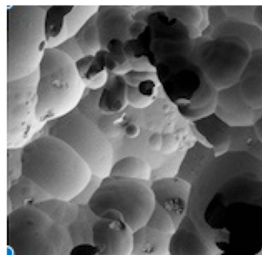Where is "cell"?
I'll use <instances>...</instances> for the list:
<instances>
[{
  "instance_id": "6da1fadb",
  "label": "cell",
  "mask_w": 262,
  "mask_h": 255,
  "mask_svg": "<svg viewBox=\"0 0 262 255\" xmlns=\"http://www.w3.org/2000/svg\"><path fill=\"white\" fill-rule=\"evenodd\" d=\"M187 216L214 255H262V160L214 157L191 183Z\"/></svg>"
},
{
  "instance_id": "7a4b0ae2",
  "label": "cell",
  "mask_w": 262,
  "mask_h": 255,
  "mask_svg": "<svg viewBox=\"0 0 262 255\" xmlns=\"http://www.w3.org/2000/svg\"><path fill=\"white\" fill-rule=\"evenodd\" d=\"M20 174L39 185L52 198L73 201L93 176L88 165L62 140L50 135L22 148Z\"/></svg>"
},
{
  "instance_id": "3957f363",
  "label": "cell",
  "mask_w": 262,
  "mask_h": 255,
  "mask_svg": "<svg viewBox=\"0 0 262 255\" xmlns=\"http://www.w3.org/2000/svg\"><path fill=\"white\" fill-rule=\"evenodd\" d=\"M194 44H180L165 51L161 69L168 97L182 117L191 122L215 111L219 94L194 58Z\"/></svg>"
},
{
  "instance_id": "277c9868",
  "label": "cell",
  "mask_w": 262,
  "mask_h": 255,
  "mask_svg": "<svg viewBox=\"0 0 262 255\" xmlns=\"http://www.w3.org/2000/svg\"><path fill=\"white\" fill-rule=\"evenodd\" d=\"M85 88L76 62L59 48H47L38 69L39 123L53 122L73 112Z\"/></svg>"
},
{
  "instance_id": "5b68a950",
  "label": "cell",
  "mask_w": 262,
  "mask_h": 255,
  "mask_svg": "<svg viewBox=\"0 0 262 255\" xmlns=\"http://www.w3.org/2000/svg\"><path fill=\"white\" fill-rule=\"evenodd\" d=\"M47 10L15 5L7 10V81L23 79L39 69L47 50Z\"/></svg>"
},
{
  "instance_id": "8992f818",
  "label": "cell",
  "mask_w": 262,
  "mask_h": 255,
  "mask_svg": "<svg viewBox=\"0 0 262 255\" xmlns=\"http://www.w3.org/2000/svg\"><path fill=\"white\" fill-rule=\"evenodd\" d=\"M73 243L67 227L36 207L7 215L8 255H69Z\"/></svg>"
},
{
  "instance_id": "52a82bcc",
  "label": "cell",
  "mask_w": 262,
  "mask_h": 255,
  "mask_svg": "<svg viewBox=\"0 0 262 255\" xmlns=\"http://www.w3.org/2000/svg\"><path fill=\"white\" fill-rule=\"evenodd\" d=\"M253 50L241 36L211 32L210 36L196 39L194 55L207 79L219 92L237 85Z\"/></svg>"
},
{
  "instance_id": "ba28073f",
  "label": "cell",
  "mask_w": 262,
  "mask_h": 255,
  "mask_svg": "<svg viewBox=\"0 0 262 255\" xmlns=\"http://www.w3.org/2000/svg\"><path fill=\"white\" fill-rule=\"evenodd\" d=\"M48 135L70 146L88 165L93 175L103 178L110 175L113 149L108 136L91 119L72 112L52 122Z\"/></svg>"
},
{
  "instance_id": "9c48e42d",
  "label": "cell",
  "mask_w": 262,
  "mask_h": 255,
  "mask_svg": "<svg viewBox=\"0 0 262 255\" xmlns=\"http://www.w3.org/2000/svg\"><path fill=\"white\" fill-rule=\"evenodd\" d=\"M150 183L108 175L101 180L89 208L96 217L117 211L135 232L146 224L155 206Z\"/></svg>"
},
{
  "instance_id": "30bf717a",
  "label": "cell",
  "mask_w": 262,
  "mask_h": 255,
  "mask_svg": "<svg viewBox=\"0 0 262 255\" xmlns=\"http://www.w3.org/2000/svg\"><path fill=\"white\" fill-rule=\"evenodd\" d=\"M38 71L7 81V146L24 147L37 129Z\"/></svg>"
},
{
  "instance_id": "8fae6325",
  "label": "cell",
  "mask_w": 262,
  "mask_h": 255,
  "mask_svg": "<svg viewBox=\"0 0 262 255\" xmlns=\"http://www.w3.org/2000/svg\"><path fill=\"white\" fill-rule=\"evenodd\" d=\"M98 6H52L46 14L47 48H59L96 16Z\"/></svg>"
},
{
  "instance_id": "7c38bea8",
  "label": "cell",
  "mask_w": 262,
  "mask_h": 255,
  "mask_svg": "<svg viewBox=\"0 0 262 255\" xmlns=\"http://www.w3.org/2000/svg\"><path fill=\"white\" fill-rule=\"evenodd\" d=\"M91 243L99 255H132L133 231L119 212L108 210L93 223Z\"/></svg>"
},
{
  "instance_id": "4fadbf2b",
  "label": "cell",
  "mask_w": 262,
  "mask_h": 255,
  "mask_svg": "<svg viewBox=\"0 0 262 255\" xmlns=\"http://www.w3.org/2000/svg\"><path fill=\"white\" fill-rule=\"evenodd\" d=\"M150 188L155 204L165 209L178 226L188 212L191 185L172 175L151 180Z\"/></svg>"
},
{
  "instance_id": "5bb4252c",
  "label": "cell",
  "mask_w": 262,
  "mask_h": 255,
  "mask_svg": "<svg viewBox=\"0 0 262 255\" xmlns=\"http://www.w3.org/2000/svg\"><path fill=\"white\" fill-rule=\"evenodd\" d=\"M191 123L197 140L208 145L216 157L229 152L232 128L215 112Z\"/></svg>"
},
{
  "instance_id": "9a60e30c",
  "label": "cell",
  "mask_w": 262,
  "mask_h": 255,
  "mask_svg": "<svg viewBox=\"0 0 262 255\" xmlns=\"http://www.w3.org/2000/svg\"><path fill=\"white\" fill-rule=\"evenodd\" d=\"M96 17L102 50L113 39L123 42L130 39L128 30L133 20L129 12L123 7H99Z\"/></svg>"
},
{
  "instance_id": "2e32d148",
  "label": "cell",
  "mask_w": 262,
  "mask_h": 255,
  "mask_svg": "<svg viewBox=\"0 0 262 255\" xmlns=\"http://www.w3.org/2000/svg\"><path fill=\"white\" fill-rule=\"evenodd\" d=\"M168 255H214V253L186 215L171 235Z\"/></svg>"
},
{
  "instance_id": "e0dca14e",
  "label": "cell",
  "mask_w": 262,
  "mask_h": 255,
  "mask_svg": "<svg viewBox=\"0 0 262 255\" xmlns=\"http://www.w3.org/2000/svg\"><path fill=\"white\" fill-rule=\"evenodd\" d=\"M214 112L231 128L253 125L257 118V114L251 111L241 98L236 85L219 91Z\"/></svg>"
},
{
  "instance_id": "ac0fdd59",
  "label": "cell",
  "mask_w": 262,
  "mask_h": 255,
  "mask_svg": "<svg viewBox=\"0 0 262 255\" xmlns=\"http://www.w3.org/2000/svg\"><path fill=\"white\" fill-rule=\"evenodd\" d=\"M215 157L214 151L208 145L196 140L182 157L176 175L191 185Z\"/></svg>"
},
{
  "instance_id": "d6986e66",
  "label": "cell",
  "mask_w": 262,
  "mask_h": 255,
  "mask_svg": "<svg viewBox=\"0 0 262 255\" xmlns=\"http://www.w3.org/2000/svg\"><path fill=\"white\" fill-rule=\"evenodd\" d=\"M11 212L24 207H31L52 197L33 180L22 174L13 180L7 192Z\"/></svg>"
},
{
  "instance_id": "ffe728a7",
  "label": "cell",
  "mask_w": 262,
  "mask_h": 255,
  "mask_svg": "<svg viewBox=\"0 0 262 255\" xmlns=\"http://www.w3.org/2000/svg\"><path fill=\"white\" fill-rule=\"evenodd\" d=\"M171 235L147 225L133 232L132 255H168Z\"/></svg>"
},
{
  "instance_id": "44dd1931",
  "label": "cell",
  "mask_w": 262,
  "mask_h": 255,
  "mask_svg": "<svg viewBox=\"0 0 262 255\" xmlns=\"http://www.w3.org/2000/svg\"><path fill=\"white\" fill-rule=\"evenodd\" d=\"M165 13L186 26L195 40L202 37L205 22H208V10L205 11L203 7L199 6L167 7Z\"/></svg>"
},
{
  "instance_id": "7402d4cb",
  "label": "cell",
  "mask_w": 262,
  "mask_h": 255,
  "mask_svg": "<svg viewBox=\"0 0 262 255\" xmlns=\"http://www.w3.org/2000/svg\"><path fill=\"white\" fill-rule=\"evenodd\" d=\"M110 175L150 183L151 169L148 161L142 157L126 156L113 163Z\"/></svg>"
},
{
  "instance_id": "603a6c76",
  "label": "cell",
  "mask_w": 262,
  "mask_h": 255,
  "mask_svg": "<svg viewBox=\"0 0 262 255\" xmlns=\"http://www.w3.org/2000/svg\"><path fill=\"white\" fill-rule=\"evenodd\" d=\"M65 227L73 224L79 214L80 206L73 201L50 198L33 206Z\"/></svg>"
},
{
  "instance_id": "cb8c5ba5",
  "label": "cell",
  "mask_w": 262,
  "mask_h": 255,
  "mask_svg": "<svg viewBox=\"0 0 262 255\" xmlns=\"http://www.w3.org/2000/svg\"><path fill=\"white\" fill-rule=\"evenodd\" d=\"M241 98L257 116L262 113V75L243 74L236 85Z\"/></svg>"
},
{
  "instance_id": "d4e9b609",
  "label": "cell",
  "mask_w": 262,
  "mask_h": 255,
  "mask_svg": "<svg viewBox=\"0 0 262 255\" xmlns=\"http://www.w3.org/2000/svg\"><path fill=\"white\" fill-rule=\"evenodd\" d=\"M230 151L245 152L262 160V141L252 125L232 128Z\"/></svg>"
},
{
  "instance_id": "484cf974",
  "label": "cell",
  "mask_w": 262,
  "mask_h": 255,
  "mask_svg": "<svg viewBox=\"0 0 262 255\" xmlns=\"http://www.w3.org/2000/svg\"><path fill=\"white\" fill-rule=\"evenodd\" d=\"M81 78L85 87L99 88L107 82V68L105 62L96 60V56H85L76 62Z\"/></svg>"
},
{
  "instance_id": "4316f807",
  "label": "cell",
  "mask_w": 262,
  "mask_h": 255,
  "mask_svg": "<svg viewBox=\"0 0 262 255\" xmlns=\"http://www.w3.org/2000/svg\"><path fill=\"white\" fill-rule=\"evenodd\" d=\"M127 89L119 79H116L105 88L100 98L99 108L106 114H114L125 108L127 101Z\"/></svg>"
},
{
  "instance_id": "83f0119b",
  "label": "cell",
  "mask_w": 262,
  "mask_h": 255,
  "mask_svg": "<svg viewBox=\"0 0 262 255\" xmlns=\"http://www.w3.org/2000/svg\"><path fill=\"white\" fill-rule=\"evenodd\" d=\"M79 206L80 209L77 218L67 227L73 245L79 243H91L92 227L97 218L88 205H79Z\"/></svg>"
},
{
  "instance_id": "f1b7e54d",
  "label": "cell",
  "mask_w": 262,
  "mask_h": 255,
  "mask_svg": "<svg viewBox=\"0 0 262 255\" xmlns=\"http://www.w3.org/2000/svg\"><path fill=\"white\" fill-rule=\"evenodd\" d=\"M75 39L84 57L96 56L102 50L96 16L87 22L86 25L76 35Z\"/></svg>"
},
{
  "instance_id": "f546056e",
  "label": "cell",
  "mask_w": 262,
  "mask_h": 255,
  "mask_svg": "<svg viewBox=\"0 0 262 255\" xmlns=\"http://www.w3.org/2000/svg\"><path fill=\"white\" fill-rule=\"evenodd\" d=\"M145 225L162 233L171 235L176 230V226L171 215L161 206L155 204L152 212Z\"/></svg>"
},
{
  "instance_id": "4dcf8cb0",
  "label": "cell",
  "mask_w": 262,
  "mask_h": 255,
  "mask_svg": "<svg viewBox=\"0 0 262 255\" xmlns=\"http://www.w3.org/2000/svg\"><path fill=\"white\" fill-rule=\"evenodd\" d=\"M101 180H102V178L93 175L88 185L84 188L83 190L73 201L78 205H88L90 198H92L93 194L96 192L97 188L99 187Z\"/></svg>"
},
{
  "instance_id": "1f68e13d",
  "label": "cell",
  "mask_w": 262,
  "mask_h": 255,
  "mask_svg": "<svg viewBox=\"0 0 262 255\" xmlns=\"http://www.w3.org/2000/svg\"><path fill=\"white\" fill-rule=\"evenodd\" d=\"M245 73L262 75V48L253 50Z\"/></svg>"
},
{
  "instance_id": "d6a6232c",
  "label": "cell",
  "mask_w": 262,
  "mask_h": 255,
  "mask_svg": "<svg viewBox=\"0 0 262 255\" xmlns=\"http://www.w3.org/2000/svg\"><path fill=\"white\" fill-rule=\"evenodd\" d=\"M127 100L130 105L137 108H142L147 106L149 103V97L143 95L142 92L136 88H127Z\"/></svg>"
},
{
  "instance_id": "836d02e7",
  "label": "cell",
  "mask_w": 262,
  "mask_h": 255,
  "mask_svg": "<svg viewBox=\"0 0 262 255\" xmlns=\"http://www.w3.org/2000/svg\"><path fill=\"white\" fill-rule=\"evenodd\" d=\"M69 255H99V253L92 243H79L73 246Z\"/></svg>"
},
{
  "instance_id": "e575fe53",
  "label": "cell",
  "mask_w": 262,
  "mask_h": 255,
  "mask_svg": "<svg viewBox=\"0 0 262 255\" xmlns=\"http://www.w3.org/2000/svg\"><path fill=\"white\" fill-rule=\"evenodd\" d=\"M146 27V23L141 22V21L133 22L130 26L129 30H128V36H129L130 39H136L138 36L142 35L145 31Z\"/></svg>"
},
{
  "instance_id": "d590c367",
  "label": "cell",
  "mask_w": 262,
  "mask_h": 255,
  "mask_svg": "<svg viewBox=\"0 0 262 255\" xmlns=\"http://www.w3.org/2000/svg\"><path fill=\"white\" fill-rule=\"evenodd\" d=\"M148 146L155 151H161L163 143V137L159 133H153L148 137Z\"/></svg>"
},
{
  "instance_id": "8d00e7d4",
  "label": "cell",
  "mask_w": 262,
  "mask_h": 255,
  "mask_svg": "<svg viewBox=\"0 0 262 255\" xmlns=\"http://www.w3.org/2000/svg\"><path fill=\"white\" fill-rule=\"evenodd\" d=\"M251 22L262 33V6L253 7Z\"/></svg>"
},
{
  "instance_id": "74e56055",
  "label": "cell",
  "mask_w": 262,
  "mask_h": 255,
  "mask_svg": "<svg viewBox=\"0 0 262 255\" xmlns=\"http://www.w3.org/2000/svg\"><path fill=\"white\" fill-rule=\"evenodd\" d=\"M125 136L129 139H136L140 134L141 129L136 123H129L124 129Z\"/></svg>"
},
{
  "instance_id": "f35d334b",
  "label": "cell",
  "mask_w": 262,
  "mask_h": 255,
  "mask_svg": "<svg viewBox=\"0 0 262 255\" xmlns=\"http://www.w3.org/2000/svg\"><path fill=\"white\" fill-rule=\"evenodd\" d=\"M252 126L257 137L262 141V113L257 116Z\"/></svg>"
}]
</instances>
